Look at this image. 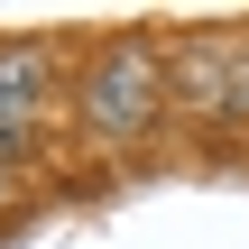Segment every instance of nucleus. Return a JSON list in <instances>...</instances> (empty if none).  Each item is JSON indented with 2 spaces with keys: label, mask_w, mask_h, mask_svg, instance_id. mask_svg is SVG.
Wrapping results in <instances>:
<instances>
[{
  "label": "nucleus",
  "mask_w": 249,
  "mask_h": 249,
  "mask_svg": "<svg viewBox=\"0 0 249 249\" xmlns=\"http://www.w3.org/2000/svg\"><path fill=\"white\" fill-rule=\"evenodd\" d=\"M55 102V55L37 37H0V157H28Z\"/></svg>",
  "instance_id": "3"
},
{
  "label": "nucleus",
  "mask_w": 249,
  "mask_h": 249,
  "mask_svg": "<svg viewBox=\"0 0 249 249\" xmlns=\"http://www.w3.org/2000/svg\"><path fill=\"white\" fill-rule=\"evenodd\" d=\"M166 120H176V102H166V37H111L83 65L74 129L92 148H148Z\"/></svg>",
  "instance_id": "1"
},
{
  "label": "nucleus",
  "mask_w": 249,
  "mask_h": 249,
  "mask_svg": "<svg viewBox=\"0 0 249 249\" xmlns=\"http://www.w3.org/2000/svg\"><path fill=\"white\" fill-rule=\"evenodd\" d=\"M166 102L194 129H249V37L194 28L185 46H166Z\"/></svg>",
  "instance_id": "2"
},
{
  "label": "nucleus",
  "mask_w": 249,
  "mask_h": 249,
  "mask_svg": "<svg viewBox=\"0 0 249 249\" xmlns=\"http://www.w3.org/2000/svg\"><path fill=\"white\" fill-rule=\"evenodd\" d=\"M18 203V157H0V213Z\"/></svg>",
  "instance_id": "4"
}]
</instances>
